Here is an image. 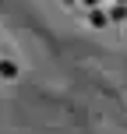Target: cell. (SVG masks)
I'll use <instances>...</instances> for the list:
<instances>
[{"instance_id":"obj_1","label":"cell","mask_w":127,"mask_h":134,"mask_svg":"<svg viewBox=\"0 0 127 134\" xmlns=\"http://www.w3.org/2000/svg\"><path fill=\"white\" fill-rule=\"evenodd\" d=\"M0 74H4V78H14V64H4V60H0Z\"/></svg>"}]
</instances>
